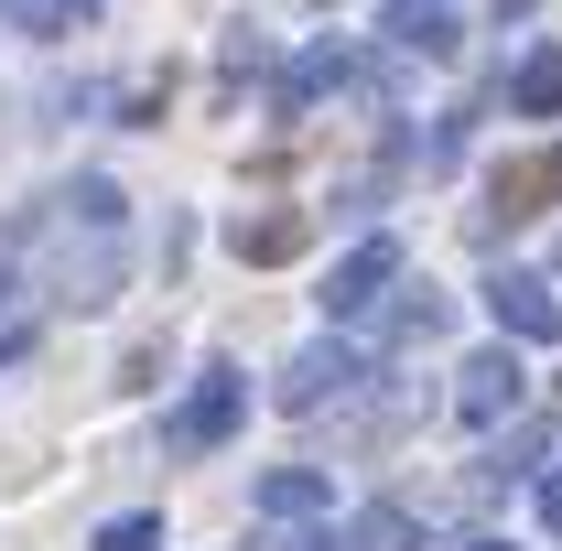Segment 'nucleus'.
<instances>
[{"instance_id":"obj_4","label":"nucleus","mask_w":562,"mask_h":551,"mask_svg":"<svg viewBox=\"0 0 562 551\" xmlns=\"http://www.w3.org/2000/svg\"><path fill=\"white\" fill-rule=\"evenodd\" d=\"M357 379H368V368H357V346H347V336H314V346L271 379V401H281V412H336Z\"/></svg>"},{"instance_id":"obj_18","label":"nucleus","mask_w":562,"mask_h":551,"mask_svg":"<svg viewBox=\"0 0 562 551\" xmlns=\"http://www.w3.org/2000/svg\"><path fill=\"white\" fill-rule=\"evenodd\" d=\"M519 11H530V0H497V22H519Z\"/></svg>"},{"instance_id":"obj_3","label":"nucleus","mask_w":562,"mask_h":551,"mask_svg":"<svg viewBox=\"0 0 562 551\" xmlns=\"http://www.w3.org/2000/svg\"><path fill=\"white\" fill-rule=\"evenodd\" d=\"M238 412H249L238 368H206V379L173 401V421H162V454H206V443H227V432H238Z\"/></svg>"},{"instance_id":"obj_1","label":"nucleus","mask_w":562,"mask_h":551,"mask_svg":"<svg viewBox=\"0 0 562 551\" xmlns=\"http://www.w3.org/2000/svg\"><path fill=\"white\" fill-rule=\"evenodd\" d=\"M11 238H22L33 271L55 281V303L98 314V303L120 292V271H131V195H120L109 173H76V184H55L33 216H11Z\"/></svg>"},{"instance_id":"obj_15","label":"nucleus","mask_w":562,"mask_h":551,"mask_svg":"<svg viewBox=\"0 0 562 551\" xmlns=\"http://www.w3.org/2000/svg\"><path fill=\"white\" fill-rule=\"evenodd\" d=\"M22 11H33L44 33H87V0H22Z\"/></svg>"},{"instance_id":"obj_7","label":"nucleus","mask_w":562,"mask_h":551,"mask_svg":"<svg viewBox=\"0 0 562 551\" xmlns=\"http://www.w3.org/2000/svg\"><path fill=\"white\" fill-rule=\"evenodd\" d=\"M497 314V336H519V346H552L562 336V292L541 271H487V292H476Z\"/></svg>"},{"instance_id":"obj_6","label":"nucleus","mask_w":562,"mask_h":551,"mask_svg":"<svg viewBox=\"0 0 562 551\" xmlns=\"http://www.w3.org/2000/svg\"><path fill=\"white\" fill-rule=\"evenodd\" d=\"M357 76H368V55H357L347 33H314V44H303V66L271 76V109H281V120H303L314 98H336V87H357Z\"/></svg>"},{"instance_id":"obj_19","label":"nucleus","mask_w":562,"mask_h":551,"mask_svg":"<svg viewBox=\"0 0 562 551\" xmlns=\"http://www.w3.org/2000/svg\"><path fill=\"white\" fill-rule=\"evenodd\" d=\"M552 401H562V368H552Z\"/></svg>"},{"instance_id":"obj_9","label":"nucleus","mask_w":562,"mask_h":551,"mask_svg":"<svg viewBox=\"0 0 562 551\" xmlns=\"http://www.w3.org/2000/svg\"><path fill=\"white\" fill-rule=\"evenodd\" d=\"M379 33L401 44V55H454V0H379Z\"/></svg>"},{"instance_id":"obj_12","label":"nucleus","mask_w":562,"mask_h":551,"mask_svg":"<svg viewBox=\"0 0 562 551\" xmlns=\"http://www.w3.org/2000/svg\"><path fill=\"white\" fill-rule=\"evenodd\" d=\"M508 109H519V120H562V44H530V55L508 66Z\"/></svg>"},{"instance_id":"obj_11","label":"nucleus","mask_w":562,"mask_h":551,"mask_svg":"<svg viewBox=\"0 0 562 551\" xmlns=\"http://www.w3.org/2000/svg\"><path fill=\"white\" fill-rule=\"evenodd\" d=\"M401 541H412V519H401V508H368L347 530H292V541H271V551H401Z\"/></svg>"},{"instance_id":"obj_14","label":"nucleus","mask_w":562,"mask_h":551,"mask_svg":"<svg viewBox=\"0 0 562 551\" xmlns=\"http://www.w3.org/2000/svg\"><path fill=\"white\" fill-rule=\"evenodd\" d=\"M98 551H162V519H109Z\"/></svg>"},{"instance_id":"obj_5","label":"nucleus","mask_w":562,"mask_h":551,"mask_svg":"<svg viewBox=\"0 0 562 551\" xmlns=\"http://www.w3.org/2000/svg\"><path fill=\"white\" fill-rule=\"evenodd\" d=\"M390 292H401V249H390V238H357L347 260L325 271V292H314V303H325L336 325H357V314H379Z\"/></svg>"},{"instance_id":"obj_10","label":"nucleus","mask_w":562,"mask_h":551,"mask_svg":"<svg viewBox=\"0 0 562 551\" xmlns=\"http://www.w3.org/2000/svg\"><path fill=\"white\" fill-rule=\"evenodd\" d=\"M227 249H238V260H260V271H281V260L303 249V206H249V216H227Z\"/></svg>"},{"instance_id":"obj_20","label":"nucleus","mask_w":562,"mask_h":551,"mask_svg":"<svg viewBox=\"0 0 562 551\" xmlns=\"http://www.w3.org/2000/svg\"><path fill=\"white\" fill-rule=\"evenodd\" d=\"M552 260H562V238H552Z\"/></svg>"},{"instance_id":"obj_17","label":"nucleus","mask_w":562,"mask_h":551,"mask_svg":"<svg viewBox=\"0 0 562 551\" xmlns=\"http://www.w3.org/2000/svg\"><path fill=\"white\" fill-rule=\"evenodd\" d=\"M454 551H508V541H497V530H476V541H454Z\"/></svg>"},{"instance_id":"obj_16","label":"nucleus","mask_w":562,"mask_h":551,"mask_svg":"<svg viewBox=\"0 0 562 551\" xmlns=\"http://www.w3.org/2000/svg\"><path fill=\"white\" fill-rule=\"evenodd\" d=\"M530 508H541V530H552V541H562V465H552V476H541V486H530Z\"/></svg>"},{"instance_id":"obj_8","label":"nucleus","mask_w":562,"mask_h":551,"mask_svg":"<svg viewBox=\"0 0 562 551\" xmlns=\"http://www.w3.org/2000/svg\"><path fill=\"white\" fill-rule=\"evenodd\" d=\"M508 412H519V357L508 346H476L454 368V421H508Z\"/></svg>"},{"instance_id":"obj_2","label":"nucleus","mask_w":562,"mask_h":551,"mask_svg":"<svg viewBox=\"0 0 562 551\" xmlns=\"http://www.w3.org/2000/svg\"><path fill=\"white\" fill-rule=\"evenodd\" d=\"M562 206V140H541V151H508L487 173V216H476V238H508V227H530V216Z\"/></svg>"},{"instance_id":"obj_13","label":"nucleus","mask_w":562,"mask_h":551,"mask_svg":"<svg viewBox=\"0 0 562 551\" xmlns=\"http://www.w3.org/2000/svg\"><path fill=\"white\" fill-rule=\"evenodd\" d=\"M260 508H271V519H314V508H325V476H314V465H271V476H260Z\"/></svg>"}]
</instances>
